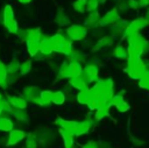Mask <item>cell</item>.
<instances>
[{
  "instance_id": "1",
  "label": "cell",
  "mask_w": 149,
  "mask_h": 148,
  "mask_svg": "<svg viewBox=\"0 0 149 148\" xmlns=\"http://www.w3.org/2000/svg\"><path fill=\"white\" fill-rule=\"evenodd\" d=\"M128 43V57H141L147 50H149V42L140 33H130L125 36Z\"/></svg>"
},
{
  "instance_id": "2",
  "label": "cell",
  "mask_w": 149,
  "mask_h": 148,
  "mask_svg": "<svg viewBox=\"0 0 149 148\" xmlns=\"http://www.w3.org/2000/svg\"><path fill=\"white\" fill-rule=\"evenodd\" d=\"M55 125H57L59 128L68 131L69 133H71L73 136H81V135H86L87 133H90V131L92 129L90 127V125L87 124V121L83 120V121H77V120H66L63 118H57L54 121Z\"/></svg>"
},
{
  "instance_id": "3",
  "label": "cell",
  "mask_w": 149,
  "mask_h": 148,
  "mask_svg": "<svg viewBox=\"0 0 149 148\" xmlns=\"http://www.w3.org/2000/svg\"><path fill=\"white\" fill-rule=\"evenodd\" d=\"M146 64L141 57H127V68L126 72L132 79H141L147 72Z\"/></svg>"
},
{
  "instance_id": "4",
  "label": "cell",
  "mask_w": 149,
  "mask_h": 148,
  "mask_svg": "<svg viewBox=\"0 0 149 148\" xmlns=\"http://www.w3.org/2000/svg\"><path fill=\"white\" fill-rule=\"evenodd\" d=\"M50 44L54 52H59L65 56H69L72 51L71 41L68 38V36H64L61 33H57L50 36Z\"/></svg>"
},
{
  "instance_id": "5",
  "label": "cell",
  "mask_w": 149,
  "mask_h": 148,
  "mask_svg": "<svg viewBox=\"0 0 149 148\" xmlns=\"http://www.w3.org/2000/svg\"><path fill=\"white\" fill-rule=\"evenodd\" d=\"M65 33L70 41H81L87 35V28L81 24H71L66 28Z\"/></svg>"
},
{
  "instance_id": "6",
  "label": "cell",
  "mask_w": 149,
  "mask_h": 148,
  "mask_svg": "<svg viewBox=\"0 0 149 148\" xmlns=\"http://www.w3.org/2000/svg\"><path fill=\"white\" fill-rule=\"evenodd\" d=\"M98 73H99V69L94 63H87L85 65V68L83 69V73L80 75L84 80L90 84V83H95L99 78H98Z\"/></svg>"
},
{
  "instance_id": "7",
  "label": "cell",
  "mask_w": 149,
  "mask_h": 148,
  "mask_svg": "<svg viewBox=\"0 0 149 148\" xmlns=\"http://www.w3.org/2000/svg\"><path fill=\"white\" fill-rule=\"evenodd\" d=\"M118 20H120V14L118 8H112L109 9L102 17H100L99 21V26L100 27H106V26H112L113 23H115Z\"/></svg>"
},
{
  "instance_id": "8",
  "label": "cell",
  "mask_w": 149,
  "mask_h": 148,
  "mask_svg": "<svg viewBox=\"0 0 149 148\" xmlns=\"http://www.w3.org/2000/svg\"><path fill=\"white\" fill-rule=\"evenodd\" d=\"M27 134L24 133V131L20 129V128H15V129H12L8 134V138H7V142H6V146H15L17 143H20L21 141H23L26 139Z\"/></svg>"
},
{
  "instance_id": "9",
  "label": "cell",
  "mask_w": 149,
  "mask_h": 148,
  "mask_svg": "<svg viewBox=\"0 0 149 148\" xmlns=\"http://www.w3.org/2000/svg\"><path fill=\"white\" fill-rule=\"evenodd\" d=\"M148 21L144 19V17H137L135 20H133L132 22L128 23V27H127V30H126V34H130V33H140V30H142L143 28H146L148 26Z\"/></svg>"
},
{
  "instance_id": "10",
  "label": "cell",
  "mask_w": 149,
  "mask_h": 148,
  "mask_svg": "<svg viewBox=\"0 0 149 148\" xmlns=\"http://www.w3.org/2000/svg\"><path fill=\"white\" fill-rule=\"evenodd\" d=\"M22 93H23V98L27 100V101H31L34 103L41 94V90L35 86V85H28V86H24L23 90H22Z\"/></svg>"
},
{
  "instance_id": "11",
  "label": "cell",
  "mask_w": 149,
  "mask_h": 148,
  "mask_svg": "<svg viewBox=\"0 0 149 148\" xmlns=\"http://www.w3.org/2000/svg\"><path fill=\"white\" fill-rule=\"evenodd\" d=\"M127 27H128V22L127 21H125V20H118L115 23L112 24L111 30H109L111 34H112V37H118V36H121V35L125 37Z\"/></svg>"
},
{
  "instance_id": "12",
  "label": "cell",
  "mask_w": 149,
  "mask_h": 148,
  "mask_svg": "<svg viewBox=\"0 0 149 148\" xmlns=\"http://www.w3.org/2000/svg\"><path fill=\"white\" fill-rule=\"evenodd\" d=\"M101 92H102V97L108 103L111 100V98L114 96V87H113V80L111 78H106L102 82L101 85Z\"/></svg>"
},
{
  "instance_id": "13",
  "label": "cell",
  "mask_w": 149,
  "mask_h": 148,
  "mask_svg": "<svg viewBox=\"0 0 149 148\" xmlns=\"http://www.w3.org/2000/svg\"><path fill=\"white\" fill-rule=\"evenodd\" d=\"M8 103L17 110H26L28 106V101L23 98V97H19V96H10L7 98Z\"/></svg>"
},
{
  "instance_id": "14",
  "label": "cell",
  "mask_w": 149,
  "mask_h": 148,
  "mask_svg": "<svg viewBox=\"0 0 149 148\" xmlns=\"http://www.w3.org/2000/svg\"><path fill=\"white\" fill-rule=\"evenodd\" d=\"M68 84H69L72 89H76V90H78V91H80V90H85V89H88V84L84 80V78H83L81 76L70 78Z\"/></svg>"
},
{
  "instance_id": "15",
  "label": "cell",
  "mask_w": 149,
  "mask_h": 148,
  "mask_svg": "<svg viewBox=\"0 0 149 148\" xmlns=\"http://www.w3.org/2000/svg\"><path fill=\"white\" fill-rule=\"evenodd\" d=\"M40 51L44 54L45 56H49L54 52L51 44H50V36H43L42 40L40 41Z\"/></svg>"
},
{
  "instance_id": "16",
  "label": "cell",
  "mask_w": 149,
  "mask_h": 148,
  "mask_svg": "<svg viewBox=\"0 0 149 148\" xmlns=\"http://www.w3.org/2000/svg\"><path fill=\"white\" fill-rule=\"evenodd\" d=\"M113 44V37L112 36H101L97 43H95V48H92V51H97V50H100L102 48H107V47H111Z\"/></svg>"
},
{
  "instance_id": "17",
  "label": "cell",
  "mask_w": 149,
  "mask_h": 148,
  "mask_svg": "<svg viewBox=\"0 0 149 148\" xmlns=\"http://www.w3.org/2000/svg\"><path fill=\"white\" fill-rule=\"evenodd\" d=\"M99 21H100V15H99V13L97 10H94V12H91L88 14V16L85 20V24L84 26L86 28H88V27H97V26H99Z\"/></svg>"
},
{
  "instance_id": "18",
  "label": "cell",
  "mask_w": 149,
  "mask_h": 148,
  "mask_svg": "<svg viewBox=\"0 0 149 148\" xmlns=\"http://www.w3.org/2000/svg\"><path fill=\"white\" fill-rule=\"evenodd\" d=\"M9 84V79H8V70H7V65H5L1 61H0V86L2 89H6Z\"/></svg>"
},
{
  "instance_id": "19",
  "label": "cell",
  "mask_w": 149,
  "mask_h": 148,
  "mask_svg": "<svg viewBox=\"0 0 149 148\" xmlns=\"http://www.w3.org/2000/svg\"><path fill=\"white\" fill-rule=\"evenodd\" d=\"M59 134L63 139V143H64V148H72L73 145H74V141H73V135L71 133H69L68 131L65 129H62L59 128Z\"/></svg>"
},
{
  "instance_id": "20",
  "label": "cell",
  "mask_w": 149,
  "mask_h": 148,
  "mask_svg": "<svg viewBox=\"0 0 149 148\" xmlns=\"http://www.w3.org/2000/svg\"><path fill=\"white\" fill-rule=\"evenodd\" d=\"M44 35L41 33L40 28H29L26 29V40H35V41H41Z\"/></svg>"
},
{
  "instance_id": "21",
  "label": "cell",
  "mask_w": 149,
  "mask_h": 148,
  "mask_svg": "<svg viewBox=\"0 0 149 148\" xmlns=\"http://www.w3.org/2000/svg\"><path fill=\"white\" fill-rule=\"evenodd\" d=\"M69 77L73 78V77H78L83 73V68L80 65V63L77 62H69Z\"/></svg>"
},
{
  "instance_id": "22",
  "label": "cell",
  "mask_w": 149,
  "mask_h": 148,
  "mask_svg": "<svg viewBox=\"0 0 149 148\" xmlns=\"http://www.w3.org/2000/svg\"><path fill=\"white\" fill-rule=\"evenodd\" d=\"M14 129V122L8 117H0V132L7 133Z\"/></svg>"
},
{
  "instance_id": "23",
  "label": "cell",
  "mask_w": 149,
  "mask_h": 148,
  "mask_svg": "<svg viewBox=\"0 0 149 148\" xmlns=\"http://www.w3.org/2000/svg\"><path fill=\"white\" fill-rule=\"evenodd\" d=\"M27 51L31 57H35L40 51V42L35 40H27Z\"/></svg>"
},
{
  "instance_id": "24",
  "label": "cell",
  "mask_w": 149,
  "mask_h": 148,
  "mask_svg": "<svg viewBox=\"0 0 149 148\" xmlns=\"http://www.w3.org/2000/svg\"><path fill=\"white\" fill-rule=\"evenodd\" d=\"M109 105H108V103L106 104V105H104V106H101V107H99L98 110H95V112H94V119L97 120V121H100V120H104L108 114H109Z\"/></svg>"
},
{
  "instance_id": "25",
  "label": "cell",
  "mask_w": 149,
  "mask_h": 148,
  "mask_svg": "<svg viewBox=\"0 0 149 148\" xmlns=\"http://www.w3.org/2000/svg\"><path fill=\"white\" fill-rule=\"evenodd\" d=\"M55 22L59 26V27H65V26H69L70 24V17L66 13L64 12H58L56 14V17H55Z\"/></svg>"
},
{
  "instance_id": "26",
  "label": "cell",
  "mask_w": 149,
  "mask_h": 148,
  "mask_svg": "<svg viewBox=\"0 0 149 148\" xmlns=\"http://www.w3.org/2000/svg\"><path fill=\"white\" fill-rule=\"evenodd\" d=\"M24 141H26L24 148H37V146H38V140H37V136L35 133H29L26 136Z\"/></svg>"
},
{
  "instance_id": "27",
  "label": "cell",
  "mask_w": 149,
  "mask_h": 148,
  "mask_svg": "<svg viewBox=\"0 0 149 148\" xmlns=\"http://www.w3.org/2000/svg\"><path fill=\"white\" fill-rule=\"evenodd\" d=\"M66 100V96L63 91H54L52 93V100L51 104L54 105H63Z\"/></svg>"
},
{
  "instance_id": "28",
  "label": "cell",
  "mask_w": 149,
  "mask_h": 148,
  "mask_svg": "<svg viewBox=\"0 0 149 148\" xmlns=\"http://www.w3.org/2000/svg\"><path fill=\"white\" fill-rule=\"evenodd\" d=\"M20 65H21V63L16 59V58H14V59H12L9 63H8V65H7V70H8V75H16L17 72H20Z\"/></svg>"
},
{
  "instance_id": "29",
  "label": "cell",
  "mask_w": 149,
  "mask_h": 148,
  "mask_svg": "<svg viewBox=\"0 0 149 148\" xmlns=\"http://www.w3.org/2000/svg\"><path fill=\"white\" fill-rule=\"evenodd\" d=\"M77 101L80 104V105H87L88 100H90V94H88V89H85V90H80L78 93H77Z\"/></svg>"
},
{
  "instance_id": "30",
  "label": "cell",
  "mask_w": 149,
  "mask_h": 148,
  "mask_svg": "<svg viewBox=\"0 0 149 148\" xmlns=\"http://www.w3.org/2000/svg\"><path fill=\"white\" fill-rule=\"evenodd\" d=\"M12 115L17 120V121H21V122H28L29 120V115L28 113L24 111V110H14V112L12 113Z\"/></svg>"
},
{
  "instance_id": "31",
  "label": "cell",
  "mask_w": 149,
  "mask_h": 148,
  "mask_svg": "<svg viewBox=\"0 0 149 148\" xmlns=\"http://www.w3.org/2000/svg\"><path fill=\"white\" fill-rule=\"evenodd\" d=\"M2 20H3V22L5 21H9V20H14V10H13V7L10 5H6L3 7Z\"/></svg>"
},
{
  "instance_id": "32",
  "label": "cell",
  "mask_w": 149,
  "mask_h": 148,
  "mask_svg": "<svg viewBox=\"0 0 149 148\" xmlns=\"http://www.w3.org/2000/svg\"><path fill=\"white\" fill-rule=\"evenodd\" d=\"M113 55L116 57V58H127L128 57V51H127V49L125 48V47H122V45H116V47H114V49H113Z\"/></svg>"
},
{
  "instance_id": "33",
  "label": "cell",
  "mask_w": 149,
  "mask_h": 148,
  "mask_svg": "<svg viewBox=\"0 0 149 148\" xmlns=\"http://www.w3.org/2000/svg\"><path fill=\"white\" fill-rule=\"evenodd\" d=\"M86 3H87V0H76L72 3V7L77 13L83 14L86 12Z\"/></svg>"
},
{
  "instance_id": "34",
  "label": "cell",
  "mask_w": 149,
  "mask_h": 148,
  "mask_svg": "<svg viewBox=\"0 0 149 148\" xmlns=\"http://www.w3.org/2000/svg\"><path fill=\"white\" fill-rule=\"evenodd\" d=\"M3 24H5L6 29L8 30V33H10V34H17V31H19V24L15 21V19L14 20H9V21H5Z\"/></svg>"
},
{
  "instance_id": "35",
  "label": "cell",
  "mask_w": 149,
  "mask_h": 148,
  "mask_svg": "<svg viewBox=\"0 0 149 148\" xmlns=\"http://www.w3.org/2000/svg\"><path fill=\"white\" fill-rule=\"evenodd\" d=\"M69 62H77V63H80L81 61H84V54L79 50H73L71 51V54L69 55Z\"/></svg>"
},
{
  "instance_id": "36",
  "label": "cell",
  "mask_w": 149,
  "mask_h": 148,
  "mask_svg": "<svg viewBox=\"0 0 149 148\" xmlns=\"http://www.w3.org/2000/svg\"><path fill=\"white\" fill-rule=\"evenodd\" d=\"M52 93H54V91H50V90H43V91H41L40 97H41V99H42L44 106L51 104V100H52Z\"/></svg>"
},
{
  "instance_id": "37",
  "label": "cell",
  "mask_w": 149,
  "mask_h": 148,
  "mask_svg": "<svg viewBox=\"0 0 149 148\" xmlns=\"http://www.w3.org/2000/svg\"><path fill=\"white\" fill-rule=\"evenodd\" d=\"M31 70V61H24L21 63L20 65V75L21 76H26L30 72Z\"/></svg>"
},
{
  "instance_id": "38",
  "label": "cell",
  "mask_w": 149,
  "mask_h": 148,
  "mask_svg": "<svg viewBox=\"0 0 149 148\" xmlns=\"http://www.w3.org/2000/svg\"><path fill=\"white\" fill-rule=\"evenodd\" d=\"M125 99H123V96L120 93V94H114L112 98H111V100L108 101V105L109 106H116V105H119L120 103H122Z\"/></svg>"
},
{
  "instance_id": "39",
  "label": "cell",
  "mask_w": 149,
  "mask_h": 148,
  "mask_svg": "<svg viewBox=\"0 0 149 148\" xmlns=\"http://www.w3.org/2000/svg\"><path fill=\"white\" fill-rule=\"evenodd\" d=\"M99 6V1L98 0H87V3H86V10L87 12H94L97 10Z\"/></svg>"
},
{
  "instance_id": "40",
  "label": "cell",
  "mask_w": 149,
  "mask_h": 148,
  "mask_svg": "<svg viewBox=\"0 0 149 148\" xmlns=\"http://www.w3.org/2000/svg\"><path fill=\"white\" fill-rule=\"evenodd\" d=\"M129 8V0H118V10L127 12Z\"/></svg>"
},
{
  "instance_id": "41",
  "label": "cell",
  "mask_w": 149,
  "mask_h": 148,
  "mask_svg": "<svg viewBox=\"0 0 149 148\" xmlns=\"http://www.w3.org/2000/svg\"><path fill=\"white\" fill-rule=\"evenodd\" d=\"M115 107H116L118 112H121V113H126V112H128L130 110V105L127 101H125V100L122 103H120L119 105H116Z\"/></svg>"
},
{
  "instance_id": "42",
  "label": "cell",
  "mask_w": 149,
  "mask_h": 148,
  "mask_svg": "<svg viewBox=\"0 0 149 148\" xmlns=\"http://www.w3.org/2000/svg\"><path fill=\"white\" fill-rule=\"evenodd\" d=\"M80 148H99V145H98V142H95L93 140H88L84 145H81Z\"/></svg>"
},
{
  "instance_id": "43",
  "label": "cell",
  "mask_w": 149,
  "mask_h": 148,
  "mask_svg": "<svg viewBox=\"0 0 149 148\" xmlns=\"http://www.w3.org/2000/svg\"><path fill=\"white\" fill-rule=\"evenodd\" d=\"M129 8H130V9H134V10L139 9L140 6H139L137 0H129Z\"/></svg>"
},
{
  "instance_id": "44",
  "label": "cell",
  "mask_w": 149,
  "mask_h": 148,
  "mask_svg": "<svg viewBox=\"0 0 149 148\" xmlns=\"http://www.w3.org/2000/svg\"><path fill=\"white\" fill-rule=\"evenodd\" d=\"M140 7H148L149 6V0H137Z\"/></svg>"
},
{
  "instance_id": "45",
  "label": "cell",
  "mask_w": 149,
  "mask_h": 148,
  "mask_svg": "<svg viewBox=\"0 0 149 148\" xmlns=\"http://www.w3.org/2000/svg\"><path fill=\"white\" fill-rule=\"evenodd\" d=\"M132 142L133 143H135L136 146H141V145H143L144 142L142 141V140H140V139H134V140H132Z\"/></svg>"
},
{
  "instance_id": "46",
  "label": "cell",
  "mask_w": 149,
  "mask_h": 148,
  "mask_svg": "<svg viewBox=\"0 0 149 148\" xmlns=\"http://www.w3.org/2000/svg\"><path fill=\"white\" fill-rule=\"evenodd\" d=\"M144 19L148 21V23H149V7H148V9H147V12H146V15H144Z\"/></svg>"
},
{
  "instance_id": "47",
  "label": "cell",
  "mask_w": 149,
  "mask_h": 148,
  "mask_svg": "<svg viewBox=\"0 0 149 148\" xmlns=\"http://www.w3.org/2000/svg\"><path fill=\"white\" fill-rule=\"evenodd\" d=\"M19 2H21V3H29L31 0H17Z\"/></svg>"
},
{
  "instance_id": "48",
  "label": "cell",
  "mask_w": 149,
  "mask_h": 148,
  "mask_svg": "<svg viewBox=\"0 0 149 148\" xmlns=\"http://www.w3.org/2000/svg\"><path fill=\"white\" fill-rule=\"evenodd\" d=\"M98 1H99V3H105L107 0H98Z\"/></svg>"
},
{
  "instance_id": "49",
  "label": "cell",
  "mask_w": 149,
  "mask_h": 148,
  "mask_svg": "<svg viewBox=\"0 0 149 148\" xmlns=\"http://www.w3.org/2000/svg\"><path fill=\"white\" fill-rule=\"evenodd\" d=\"M2 113V107H1V104H0V114Z\"/></svg>"
}]
</instances>
